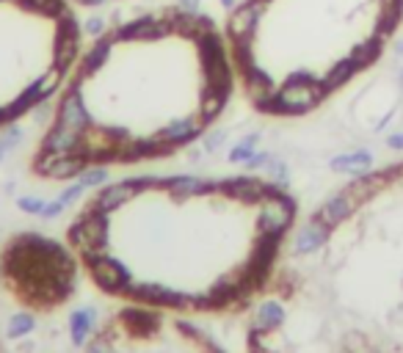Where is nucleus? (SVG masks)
Segmentation results:
<instances>
[{
  "instance_id": "f257e3e1",
  "label": "nucleus",
  "mask_w": 403,
  "mask_h": 353,
  "mask_svg": "<svg viewBox=\"0 0 403 353\" xmlns=\"http://www.w3.org/2000/svg\"><path fill=\"white\" fill-rule=\"evenodd\" d=\"M296 229V199L268 176H133L100 188L67 229L108 298L182 317L249 312Z\"/></svg>"
},
{
  "instance_id": "f03ea898",
  "label": "nucleus",
  "mask_w": 403,
  "mask_h": 353,
  "mask_svg": "<svg viewBox=\"0 0 403 353\" xmlns=\"http://www.w3.org/2000/svg\"><path fill=\"white\" fill-rule=\"evenodd\" d=\"M238 91L224 28L205 12L160 6L83 45L31 155L47 183L179 155Z\"/></svg>"
},
{
  "instance_id": "7ed1b4c3",
  "label": "nucleus",
  "mask_w": 403,
  "mask_h": 353,
  "mask_svg": "<svg viewBox=\"0 0 403 353\" xmlns=\"http://www.w3.org/2000/svg\"><path fill=\"white\" fill-rule=\"evenodd\" d=\"M386 0H238L224 20L235 83L249 108L296 119L373 67Z\"/></svg>"
},
{
  "instance_id": "20e7f679",
  "label": "nucleus",
  "mask_w": 403,
  "mask_h": 353,
  "mask_svg": "<svg viewBox=\"0 0 403 353\" xmlns=\"http://www.w3.org/2000/svg\"><path fill=\"white\" fill-rule=\"evenodd\" d=\"M83 45L69 0H0V133L58 97Z\"/></svg>"
},
{
  "instance_id": "39448f33",
  "label": "nucleus",
  "mask_w": 403,
  "mask_h": 353,
  "mask_svg": "<svg viewBox=\"0 0 403 353\" xmlns=\"http://www.w3.org/2000/svg\"><path fill=\"white\" fill-rule=\"evenodd\" d=\"M64 353H230L190 317L119 304Z\"/></svg>"
},
{
  "instance_id": "423d86ee",
  "label": "nucleus",
  "mask_w": 403,
  "mask_h": 353,
  "mask_svg": "<svg viewBox=\"0 0 403 353\" xmlns=\"http://www.w3.org/2000/svg\"><path fill=\"white\" fill-rule=\"evenodd\" d=\"M80 262L69 243L20 232L0 246V284L31 312H56L78 287Z\"/></svg>"
},
{
  "instance_id": "0eeeda50",
  "label": "nucleus",
  "mask_w": 403,
  "mask_h": 353,
  "mask_svg": "<svg viewBox=\"0 0 403 353\" xmlns=\"http://www.w3.org/2000/svg\"><path fill=\"white\" fill-rule=\"evenodd\" d=\"M72 6L78 9H102V6H116V3H130V0H69ZM133 3H138V0H133Z\"/></svg>"
},
{
  "instance_id": "6e6552de",
  "label": "nucleus",
  "mask_w": 403,
  "mask_h": 353,
  "mask_svg": "<svg viewBox=\"0 0 403 353\" xmlns=\"http://www.w3.org/2000/svg\"><path fill=\"white\" fill-rule=\"evenodd\" d=\"M386 144H389L392 149H403V133H395V135H389V138H386Z\"/></svg>"
},
{
  "instance_id": "1a4fd4ad",
  "label": "nucleus",
  "mask_w": 403,
  "mask_h": 353,
  "mask_svg": "<svg viewBox=\"0 0 403 353\" xmlns=\"http://www.w3.org/2000/svg\"><path fill=\"white\" fill-rule=\"evenodd\" d=\"M397 56H403V42H397V50H395Z\"/></svg>"
},
{
  "instance_id": "9d476101",
  "label": "nucleus",
  "mask_w": 403,
  "mask_h": 353,
  "mask_svg": "<svg viewBox=\"0 0 403 353\" xmlns=\"http://www.w3.org/2000/svg\"><path fill=\"white\" fill-rule=\"evenodd\" d=\"M400 86H403V69H400Z\"/></svg>"
},
{
  "instance_id": "9b49d317",
  "label": "nucleus",
  "mask_w": 403,
  "mask_h": 353,
  "mask_svg": "<svg viewBox=\"0 0 403 353\" xmlns=\"http://www.w3.org/2000/svg\"><path fill=\"white\" fill-rule=\"evenodd\" d=\"M0 353H3V345H0Z\"/></svg>"
}]
</instances>
